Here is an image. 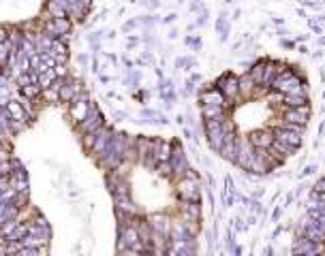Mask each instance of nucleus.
Segmentation results:
<instances>
[{
  "label": "nucleus",
  "instance_id": "2",
  "mask_svg": "<svg viewBox=\"0 0 325 256\" xmlns=\"http://www.w3.org/2000/svg\"><path fill=\"white\" fill-rule=\"evenodd\" d=\"M92 0H0V77L15 79L28 99L64 81L73 24Z\"/></svg>",
  "mask_w": 325,
  "mask_h": 256
},
{
  "label": "nucleus",
  "instance_id": "1",
  "mask_svg": "<svg viewBox=\"0 0 325 256\" xmlns=\"http://www.w3.org/2000/svg\"><path fill=\"white\" fill-rule=\"evenodd\" d=\"M210 148L225 160L266 175L302 145L310 118L304 75L278 60H261L246 73H225L199 94Z\"/></svg>",
  "mask_w": 325,
  "mask_h": 256
}]
</instances>
